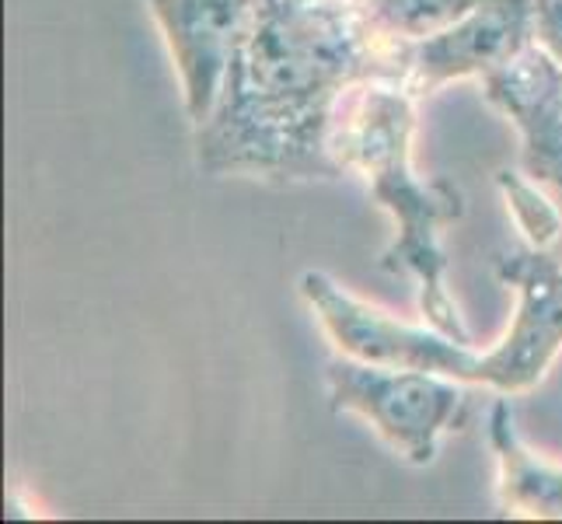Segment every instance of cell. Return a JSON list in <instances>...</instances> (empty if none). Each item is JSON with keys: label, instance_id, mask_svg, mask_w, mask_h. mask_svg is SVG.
I'll return each mask as SVG.
<instances>
[{"label": "cell", "instance_id": "1", "mask_svg": "<svg viewBox=\"0 0 562 524\" xmlns=\"http://www.w3.org/2000/svg\"><path fill=\"white\" fill-rule=\"evenodd\" d=\"M398 49L367 0H256L221 102L196 126L200 168L273 186L339 179L328 147L339 105L367 81L402 85Z\"/></svg>", "mask_w": 562, "mask_h": 524}, {"label": "cell", "instance_id": "2", "mask_svg": "<svg viewBox=\"0 0 562 524\" xmlns=\"http://www.w3.org/2000/svg\"><path fill=\"white\" fill-rule=\"evenodd\" d=\"M416 105L419 99H413L402 85L367 81L346 94L328 147L342 171L363 175L371 186V200L395 221V238L381 252L378 266L384 274H405L416 283L426 325L472 346L469 325L448 294V280H443L448 256L440 245L443 227L464 218V197L448 179H416Z\"/></svg>", "mask_w": 562, "mask_h": 524}, {"label": "cell", "instance_id": "3", "mask_svg": "<svg viewBox=\"0 0 562 524\" xmlns=\"http://www.w3.org/2000/svg\"><path fill=\"white\" fill-rule=\"evenodd\" d=\"M333 413H357L409 465H430L443 434L464 431L472 395L464 381L336 357L325 367Z\"/></svg>", "mask_w": 562, "mask_h": 524}, {"label": "cell", "instance_id": "4", "mask_svg": "<svg viewBox=\"0 0 562 524\" xmlns=\"http://www.w3.org/2000/svg\"><path fill=\"white\" fill-rule=\"evenodd\" d=\"M297 290L312 315L336 343L342 357L381 364V367H409V371H430L464 384L486 388V354H475L469 343L443 336L440 328L409 325L381 308L353 298L333 277L307 269L297 280Z\"/></svg>", "mask_w": 562, "mask_h": 524}, {"label": "cell", "instance_id": "5", "mask_svg": "<svg viewBox=\"0 0 562 524\" xmlns=\"http://www.w3.org/2000/svg\"><path fill=\"white\" fill-rule=\"evenodd\" d=\"M496 277L517 290V315L486 354V388L514 399L535 392L562 354V266L525 245L496 263Z\"/></svg>", "mask_w": 562, "mask_h": 524}, {"label": "cell", "instance_id": "6", "mask_svg": "<svg viewBox=\"0 0 562 524\" xmlns=\"http://www.w3.org/2000/svg\"><path fill=\"white\" fill-rule=\"evenodd\" d=\"M535 43V0H482L430 38L402 43V88L413 99H430L443 85L486 77Z\"/></svg>", "mask_w": 562, "mask_h": 524}, {"label": "cell", "instance_id": "7", "mask_svg": "<svg viewBox=\"0 0 562 524\" xmlns=\"http://www.w3.org/2000/svg\"><path fill=\"white\" fill-rule=\"evenodd\" d=\"M165 46L182 77V102L192 126H203L221 102L224 74L256 0H147Z\"/></svg>", "mask_w": 562, "mask_h": 524}, {"label": "cell", "instance_id": "8", "mask_svg": "<svg viewBox=\"0 0 562 524\" xmlns=\"http://www.w3.org/2000/svg\"><path fill=\"white\" fill-rule=\"evenodd\" d=\"M482 94L520 130L531 179L562 189V64L531 43L482 77Z\"/></svg>", "mask_w": 562, "mask_h": 524}, {"label": "cell", "instance_id": "9", "mask_svg": "<svg viewBox=\"0 0 562 524\" xmlns=\"http://www.w3.org/2000/svg\"><path fill=\"white\" fill-rule=\"evenodd\" d=\"M490 444L496 455V503L507 517L562 521V465L538 458L514 431L507 395L490 410Z\"/></svg>", "mask_w": 562, "mask_h": 524}, {"label": "cell", "instance_id": "10", "mask_svg": "<svg viewBox=\"0 0 562 524\" xmlns=\"http://www.w3.org/2000/svg\"><path fill=\"white\" fill-rule=\"evenodd\" d=\"M482 0H367L374 25L395 43H419L461 22Z\"/></svg>", "mask_w": 562, "mask_h": 524}, {"label": "cell", "instance_id": "11", "mask_svg": "<svg viewBox=\"0 0 562 524\" xmlns=\"http://www.w3.org/2000/svg\"><path fill=\"white\" fill-rule=\"evenodd\" d=\"M496 186L503 192V203H507V213L514 218L525 245L552 252V245L562 238V213L546 192H541V182H535L531 175L525 179V175H517L510 168H499Z\"/></svg>", "mask_w": 562, "mask_h": 524}, {"label": "cell", "instance_id": "12", "mask_svg": "<svg viewBox=\"0 0 562 524\" xmlns=\"http://www.w3.org/2000/svg\"><path fill=\"white\" fill-rule=\"evenodd\" d=\"M535 43L562 64V0H535Z\"/></svg>", "mask_w": 562, "mask_h": 524}]
</instances>
